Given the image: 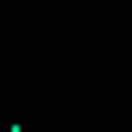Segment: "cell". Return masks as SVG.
Here are the masks:
<instances>
[{
  "label": "cell",
  "instance_id": "6da1fadb",
  "mask_svg": "<svg viewBox=\"0 0 132 132\" xmlns=\"http://www.w3.org/2000/svg\"><path fill=\"white\" fill-rule=\"evenodd\" d=\"M6 132H25V126H6Z\"/></svg>",
  "mask_w": 132,
  "mask_h": 132
}]
</instances>
